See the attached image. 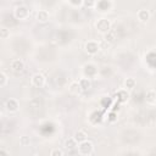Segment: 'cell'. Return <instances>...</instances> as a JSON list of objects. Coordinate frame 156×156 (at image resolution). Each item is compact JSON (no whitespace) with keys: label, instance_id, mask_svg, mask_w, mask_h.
I'll return each mask as SVG.
<instances>
[{"label":"cell","instance_id":"obj_1","mask_svg":"<svg viewBox=\"0 0 156 156\" xmlns=\"http://www.w3.org/2000/svg\"><path fill=\"white\" fill-rule=\"evenodd\" d=\"M95 28L99 33L101 34H106L107 32L111 30V21L105 18V17H101V18H98V21L95 22Z\"/></svg>","mask_w":156,"mask_h":156},{"label":"cell","instance_id":"obj_2","mask_svg":"<svg viewBox=\"0 0 156 156\" xmlns=\"http://www.w3.org/2000/svg\"><path fill=\"white\" fill-rule=\"evenodd\" d=\"M77 149H78V152L79 155L82 156H89L93 150H94V144L89 140H85V141H82L77 145Z\"/></svg>","mask_w":156,"mask_h":156},{"label":"cell","instance_id":"obj_3","mask_svg":"<svg viewBox=\"0 0 156 156\" xmlns=\"http://www.w3.org/2000/svg\"><path fill=\"white\" fill-rule=\"evenodd\" d=\"M13 16L17 20H27L29 17V9L26 5H17L13 9Z\"/></svg>","mask_w":156,"mask_h":156},{"label":"cell","instance_id":"obj_4","mask_svg":"<svg viewBox=\"0 0 156 156\" xmlns=\"http://www.w3.org/2000/svg\"><path fill=\"white\" fill-rule=\"evenodd\" d=\"M84 49H85V51H87L89 55H95V54L99 52L100 45H99V43L95 41V40H89V41L85 43Z\"/></svg>","mask_w":156,"mask_h":156},{"label":"cell","instance_id":"obj_5","mask_svg":"<svg viewBox=\"0 0 156 156\" xmlns=\"http://www.w3.org/2000/svg\"><path fill=\"white\" fill-rule=\"evenodd\" d=\"M30 82H32V85H34L35 88H41L45 85V76L41 74V73H34L30 78Z\"/></svg>","mask_w":156,"mask_h":156},{"label":"cell","instance_id":"obj_6","mask_svg":"<svg viewBox=\"0 0 156 156\" xmlns=\"http://www.w3.org/2000/svg\"><path fill=\"white\" fill-rule=\"evenodd\" d=\"M112 1H110V0H100V1H98L96 4H95V9L98 10V11H101V12H106V11H108L111 7H112Z\"/></svg>","mask_w":156,"mask_h":156},{"label":"cell","instance_id":"obj_7","mask_svg":"<svg viewBox=\"0 0 156 156\" xmlns=\"http://www.w3.org/2000/svg\"><path fill=\"white\" fill-rule=\"evenodd\" d=\"M83 72H84V74H85L87 78H91V77L96 76L98 68H96V66L94 63H87L84 66V68H83Z\"/></svg>","mask_w":156,"mask_h":156},{"label":"cell","instance_id":"obj_8","mask_svg":"<svg viewBox=\"0 0 156 156\" xmlns=\"http://www.w3.org/2000/svg\"><path fill=\"white\" fill-rule=\"evenodd\" d=\"M18 107H20V104L16 99H9L5 102V108L9 112H16V111H18Z\"/></svg>","mask_w":156,"mask_h":156},{"label":"cell","instance_id":"obj_9","mask_svg":"<svg viewBox=\"0 0 156 156\" xmlns=\"http://www.w3.org/2000/svg\"><path fill=\"white\" fill-rule=\"evenodd\" d=\"M11 69L15 72V73H20L24 69V63L22 60L20 58H16V60H12L11 61Z\"/></svg>","mask_w":156,"mask_h":156},{"label":"cell","instance_id":"obj_10","mask_svg":"<svg viewBox=\"0 0 156 156\" xmlns=\"http://www.w3.org/2000/svg\"><path fill=\"white\" fill-rule=\"evenodd\" d=\"M136 17H138V20H139L141 23H146V22L150 20V12H149L146 9H141V10L138 11Z\"/></svg>","mask_w":156,"mask_h":156},{"label":"cell","instance_id":"obj_11","mask_svg":"<svg viewBox=\"0 0 156 156\" xmlns=\"http://www.w3.org/2000/svg\"><path fill=\"white\" fill-rule=\"evenodd\" d=\"M37 21L38 22H40V23H46L48 21H49V18H50V15H49V12L46 11V10H39L38 12H37Z\"/></svg>","mask_w":156,"mask_h":156},{"label":"cell","instance_id":"obj_12","mask_svg":"<svg viewBox=\"0 0 156 156\" xmlns=\"http://www.w3.org/2000/svg\"><path fill=\"white\" fill-rule=\"evenodd\" d=\"M78 84H79L80 90H83V91L89 90V89L91 88V82H90V79H89V78H87V77L80 78V79H79V82H78Z\"/></svg>","mask_w":156,"mask_h":156},{"label":"cell","instance_id":"obj_13","mask_svg":"<svg viewBox=\"0 0 156 156\" xmlns=\"http://www.w3.org/2000/svg\"><path fill=\"white\" fill-rule=\"evenodd\" d=\"M73 139L76 140L77 144H79V143H82V141L88 140V135H87V133H85L84 130H77V132L74 133V135H73Z\"/></svg>","mask_w":156,"mask_h":156},{"label":"cell","instance_id":"obj_14","mask_svg":"<svg viewBox=\"0 0 156 156\" xmlns=\"http://www.w3.org/2000/svg\"><path fill=\"white\" fill-rule=\"evenodd\" d=\"M116 95H117V100H118L119 102H127L128 99H129V94H128V91H127L126 89L118 90Z\"/></svg>","mask_w":156,"mask_h":156},{"label":"cell","instance_id":"obj_15","mask_svg":"<svg viewBox=\"0 0 156 156\" xmlns=\"http://www.w3.org/2000/svg\"><path fill=\"white\" fill-rule=\"evenodd\" d=\"M146 104L154 106L156 104V93L154 89H150L147 93H146Z\"/></svg>","mask_w":156,"mask_h":156},{"label":"cell","instance_id":"obj_16","mask_svg":"<svg viewBox=\"0 0 156 156\" xmlns=\"http://www.w3.org/2000/svg\"><path fill=\"white\" fill-rule=\"evenodd\" d=\"M135 85H136V80L134 78H132V77H129V78H127L124 80V88H126V90H132V89L135 88Z\"/></svg>","mask_w":156,"mask_h":156},{"label":"cell","instance_id":"obj_17","mask_svg":"<svg viewBox=\"0 0 156 156\" xmlns=\"http://www.w3.org/2000/svg\"><path fill=\"white\" fill-rule=\"evenodd\" d=\"M77 143H76V140L73 139V138H68L66 141H65V146H66V149H68V150H73V149H76L77 147Z\"/></svg>","mask_w":156,"mask_h":156},{"label":"cell","instance_id":"obj_18","mask_svg":"<svg viewBox=\"0 0 156 156\" xmlns=\"http://www.w3.org/2000/svg\"><path fill=\"white\" fill-rule=\"evenodd\" d=\"M69 91L72 93V94H79L82 90H80V88H79V84H78V82H73V83H71V85H69Z\"/></svg>","mask_w":156,"mask_h":156},{"label":"cell","instance_id":"obj_19","mask_svg":"<svg viewBox=\"0 0 156 156\" xmlns=\"http://www.w3.org/2000/svg\"><path fill=\"white\" fill-rule=\"evenodd\" d=\"M10 37V30L5 27H0V39H7Z\"/></svg>","mask_w":156,"mask_h":156},{"label":"cell","instance_id":"obj_20","mask_svg":"<svg viewBox=\"0 0 156 156\" xmlns=\"http://www.w3.org/2000/svg\"><path fill=\"white\" fill-rule=\"evenodd\" d=\"M107 121H108V122H111V123L116 122V121H117V113H116L115 111L108 112V113H107Z\"/></svg>","mask_w":156,"mask_h":156},{"label":"cell","instance_id":"obj_21","mask_svg":"<svg viewBox=\"0 0 156 156\" xmlns=\"http://www.w3.org/2000/svg\"><path fill=\"white\" fill-rule=\"evenodd\" d=\"M104 35H105V41H107V43H112V41L115 40V33H112L111 30L107 32V33L104 34Z\"/></svg>","mask_w":156,"mask_h":156},{"label":"cell","instance_id":"obj_22","mask_svg":"<svg viewBox=\"0 0 156 156\" xmlns=\"http://www.w3.org/2000/svg\"><path fill=\"white\" fill-rule=\"evenodd\" d=\"M68 5L73 7H80L83 5V0H68Z\"/></svg>","mask_w":156,"mask_h":156},{"label":"cell","instance_id":"obj_23","mask_svg":"<svg viewBox=\"0 0 156 156\" xmlns=\"http://www.w3.org/2000/svg\"><path fill=\"white\" fill-rule=\"evenodd\" d=\"M29 143H30V139H29V136H27V135H23V136H21V138H20V144H21L22 146L29 145Z\"/></svg>","mask_w":156,"mask_h":156},{"label":"cell","instance_id":"obj_24","mask_svg":"<svg viewBox=\"0 0 156 156\" xmlns=\"http://www.w3.org/2000/svg\"><path fill=\"white\" fill-rule=\"evenodd\" d=\"M95 4H96V1H94V0H84L83 1V5L85 7H88V9H94Z\"/></svg>","mask_w":156,"mask_h":156},{"label":"cell","instance_id":"obj_25","mask_svg":"<svg viewBox=\"0 0 156 156\" xmlns=\"http://www.w3.org/2000/svg\"><path fill=\"white\" fill-rule=\"evenodd\" d=\"M50 156H63V151H62L61 149H58V147L52 149V150L50 151Z\"/></svg>","mask_w":156,"mask_h":156},{"label":"cell","instance_id":"obj_26","mask_svg":"<svg viewBox=\"0 0 156 156\" xmlns=\"http://www.w3.org/2000/svg\"><path fill=\"white\" fill-rule=\"evenodd\" d=\"M7 83V76L4 72H0V87H4Z\"/></svg>","mask_w":156,"mask_h":156},{"label":"cell","instance_id":"obj_27","mask_svg":"<svg viewBox=\"0 0 156 156\" xmlns=\"http://www.w3.org/2000/svg\"><path fill=\"white\" fill-rule=\"evenodd\" d=\"M0 156H9V154H7V151H6V150L0 149Z\"/></svg>","mask_w":156,"mask_h":156},{"label":"cell","instance_id":"obj_28","mask_svg":"<svg viewBox=\"0 0 156 156\" xmlns=\"http://www.w3.org/2000/svg\"><path fill=\"white\" fill-rule=\"evenodd\" d=\"M33 156H38V155H33Z\"/></svg>","mask_w":156,"mask_h":156},{"label":"cell","instance_id":"obj_29","mask_svg":"<svg viewBox=\"0 0 156 156\" xmlns=\"http://www.w3.org/2000/svg\"><path fill=\"white\" fill-rule=\"evenodd\" d=\"M0 115H1V111H0Z\"/></svg>","mask_w":156,"mask_h":156},{"label":"cell","instance_id":"obj_30","mask_svg":"<svg viewBox=\"0 0 156 156\" xmlns=\"http://www.w3.org/2000/svg\"><path fill=\"white\" fill-rule=\"evenodd\" d=\"M0 63H1V61H0Z\"/></svg>","mask_w":156,"mask_h":156}]
</instances>
